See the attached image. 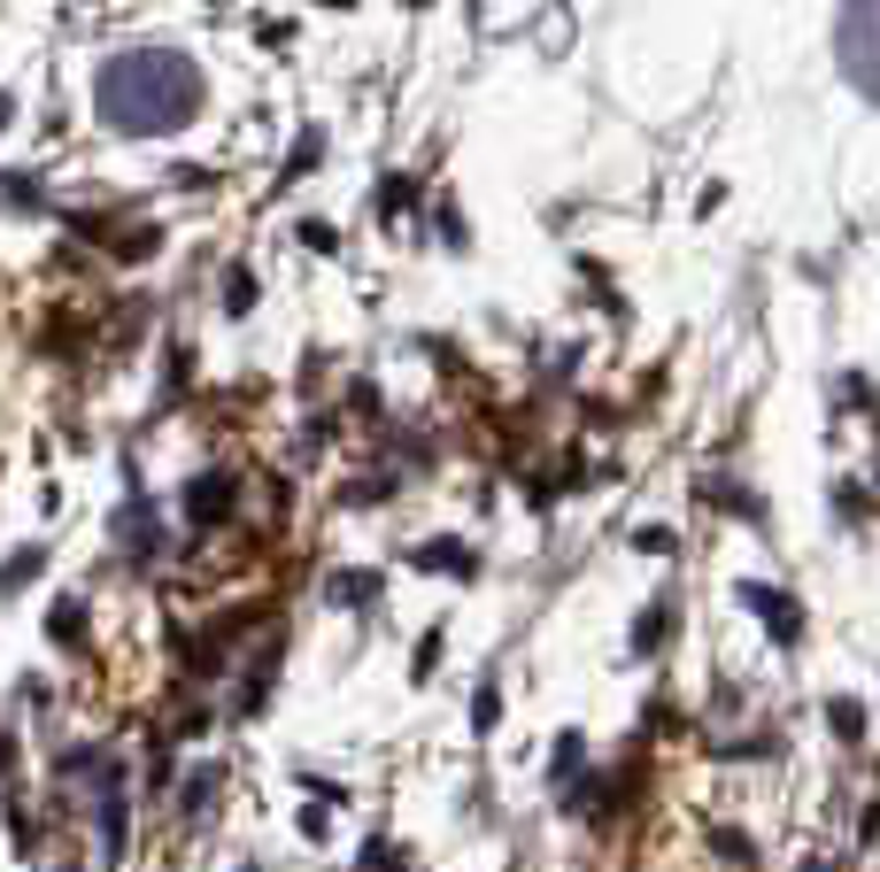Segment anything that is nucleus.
<instances>
[{
	"instance_id": "f257e3e1",
	"label": "nucleus",
	"mask_w": 880,
	"mask_h": 872,
	"mask_svg": "<svg viewBox=\"0 0 880 872\" xmlns=\"http://www.w3.org/2000/svg\"><path fill=\"white\" fill-rule=\"evenodd\" d=\"M201 101V78L193 62H178L163 47H140V54H117L101 70V116L117 132H178Z\"/></svg>"
},
{
	"instance_id": "f03ea898",
	"label": "nucleus",
	"mask_w": 880,
	"mask_h": 872,
	"mask_svg": "<svg viewBox=\"0 0 880 872\" xmlns=\"http://www.w3.org/2000/svg\"><path fill=\"white\" fill-rule=\"evenodd\" d=\"M734 602H741V610H749V618H757L780 649H796V641H803V610H796L780 587H765V579H734Z\"/></svg>"
},
{
	"instance_id": "7ed1b4c3",
	"label": "nucleus",
	"mask_w": 880,
	"mask_h": 872,
	"mask_svg": "<svg viewBox=\"0 0 880 872\" xmlns=\"http://www.w3.org/2000/svg\"><path fill=\"white\" fill-rule=\"evenodd\" d=\"M93 819H101L109 858H124V842H132V811H124V772H117V764L101 772V803H93Z\"/></svg>"
},
{
	"instance_id": "20e7f679",
	"label": "nucleus",
	"mask_w": 880,
	"mask_h": 872,
	"mask_svg": "<svg viewBox=\"0 0 880 872\" xmlns=\"http://www.w3.org/2000/svg\"><path fill=\"white\" fill-rule=\"evenodd\" d=\"M224 510H232V479H224V472H201V479L185 487V518L193 525H224Z\"/></svg>"
},
{
	"instance_id": "39448f33",
	"label": "nucleus",
	"mask_w": 880,
	"mask_h": 872,
	"mask_svg": "<svg viewBox=\"0 0 880 872\" xmlns=\"http://www.w3.org/2000/svg\"><path fill=\"white\" fill-rule=\"evenodd\" d=\"M409 564L417 571H448V579H472V548L464 540H425V548H409Z\"/></svg>"
},
{
	"instance_id": "423d86ee",
	"label": "nucleus",
	"mask_w": 880,
	"mask_h": 872,
	"mask_svg": "<svg viewBox=\"0 0 880 872\" xmlns=\"http://www.w3.org/2000/svg\"><path fill=\"white\" fill-rule=\"evenodd\" d=\"M665 633H672V602H649V610L634 618V657H657Z\"/></svg>"
},
{
	"instance_id": "0eeeda50",
	"label": "nucleus",
	"mask_w": 880,
	"mask_h": 872,
	"mask_svg": "<svg viewBox=\"0 0 880 872\" xmlns=\"http://www.w3.org/2000/svg\"><path fill=\"white\" fill-rule=\"evenodd\" d=\"M827 726H835V741H866V702L827 696Z\"/></svg>"
},
{
	"instance_id": "6e6552de",
	"label": "nucleus",
	"mask_w": 880,
	"mask_h": 872,
	"mask_svg": "<svg viewBox=\"0 0 880 872\" xmlns=\"http://www.w3.org/2000/svg\"><path fill=\"white\" fill-rule=\"evenodd\" d=\"M333 602H341V610L378 602V571H341V579H333Z\"/></svg>"
},
{
	"instance_id": "1a4fd4ad",
	"label": "nucleus",
	"mask_w": 880,
	"mask_h": 872,
	"mask_svg": "<svg viewBox=\"0 0 880 872\" xmlns=\"http://www.w3.org/2000/svg\"><path fill=\"white\" fill-rule=\"evenodd\" d=\"M209 803H216V764H201V772L185 780V795H178V811H185V819H201Z\"/></svg>"
},
{
	"instance_id": "9d476101",
	"label": "nucleus",
	"mask_w": 880,
	"mask_h": 872,
	"mask_svg": "<svg viewBox=\"0 0 880 872\" xmlns=\"http://www.w3.org/2000/svg\"><path fill=\"white\" fill-rule=\"evenodd\" d=\"M47 633L78 649V641H85V610H78V602H54V610H47Z\"/></svg>"
},
{
	"instance_id": "9b49d317",
	"label": "nucleus",
	"mask_w": 880,
	"mask_h": 872,
	"mask_svg": "<svg viewBox=\"0 0 880 872\" xmlns=\"http://www.w3.org/2000/svg\"><path fill=\"white\" fill-rule=\"evenodd\" d=\"M355 872H402L394 842H386V834H371V842H363V858H355Z\"/></svg>"
},
{
	"instance_id": "f8f14e48",
	"label": "nucleus",
	"mask_w": 880,
	"mask_h": 872,
	"mask_svg": "<svg viewBox=\"0 0 880 872\" xmlns=\"http://www.w3.org/2000/svg\"><path fill=\"white\" fill-rule=\"evenodd\" d=\"M503 718V696H495V680H479V696H472V733H487Z\"/></svg>"
},
{
	"instance_id": "ddd939ff",
	"label": "nucleus",
	"mask_w": 880,
	"mask_h": 872,
	"mask_svg": "<svg viewBox=\"0 0 880 872\" xmlns=\"http://www.w3.org/2000/svg\"><path fill=\"white\" fill-rule=\"evenodd\" d=\"M634 548H641V556H672V533H665V525H641Z\"/></svg>"
},
{
	"instance_id": "4468645a",
	"label": "nucleus",
	"mask_w": 880,
	"mask_h": 872,
	"mask_svg": "<svg viewBox=\"0 0 880 872\" xmlns=\"http://www.w3.org/2000/svg\"><path fill=\"white\" fill-rule=\"evenodd\" d=\"M325 811H333V803H310V811H302V834H310V842H325V834H333V819H325Z\"/></svg>"
},
{
	"instance_id": "2eb2a0df",
	"label": "nucleus",
	"mask_w": 880,
	"mask_h": 872,
	"mask_svg": "<svg viewBox=\"0 0 880 872\" xmlns=\"http://www.w3.org/2000/svg\"><path fill=\"white\" fill-rule=\"evenodd\" d=\"M803 872H835V865H827V858H811V865H803Z\"/></svg>"
},
{
	"instance_id": "dca6fc26",
	"label": "nucleus",
	"mask_w": 880,
	"mask_h": 872,
	"mask_svg": "<svg viewBox=\"0 0 880 872\" xmlns=\"http://www.w3.org/2000/svg\"><path fill=\"white\" fill-rule=\"evenodd\" d=\"M240 872H255V865H240Z\"/></svg>"
}]
</instances>
